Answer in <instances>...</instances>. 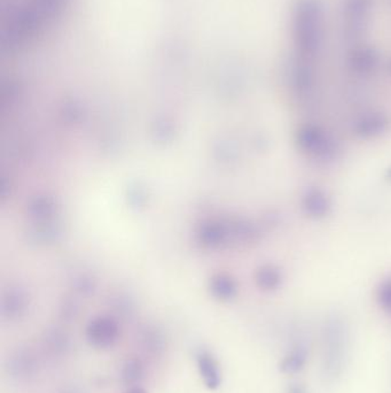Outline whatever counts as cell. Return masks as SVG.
I'll list each match as a JSON object with an SVG mask.
<instances>
[{"mask_svg": "<svg viewBox=\"0 0 391 393\" xmlns=\"http://www.w3.org/2000/svg\"><path fill=\"white\" fill-rule=\"evenodd\" d=\"M295 142L306 157L323 163L334 161L341 154V145L338 139L318 124L301 126L295 133Z\"/></svg>", "mask_w": 391, "mask_h": 393, "instance_id": "6da1fadb", "label": "cell"}, {"mask_svg": "<svg viewBox=\"0 0 391 393\" xmlns=\"http://www.w3.org/2000/svg\"><path fill=\"white\" fill-rule=\"evenodd\" d=\"M88 345L97 349H110L120 338V327L112 317H99L88 323L85 331Z\"/></svg>", "mask_w": 391, "mask_h": 393, "instance_id": "7a4b0ae2", "label": "cell"}, {"mask_svg": "<svg viewBox=\"0 0 391 393\" xmlns=\"http://www.w3.org/2000/svg\"><path fill=\"white\" fill-rule=\"evenodd\" d=\"M390 118L387 114L380 112H371L362 114L353 123V131L357 137L362 139L375 138L388 131Z\"/></svg>", "mask_w": 391, "mask_h": 393, "instance_id": "3957f363", "label": "cell"}, {"mask_svg": "<svg viewBox=\"0 0 391 393\" xmlns=\"http://www.w3.org/2000/svg\"><path fill=\"white\" fill-rule=\"evenodd\" d=\"M301 205L304 213L313 219H323L332 210L330 197L323 190L316 189V188L306 190L302 197Z\"/></svg>", "mask_w": 391, "mask_h": 393, "instance_id": "277c9868", "label": "cell"}, {"mask_svg": "<svg viewBox=\"0 0 391 393\" xmlns=\"http://www.w3.org/2000/svg\"><path fill=\"white\" fill-rule=\"evenodd\" d=\"M197 370L203 383L209 390H217L221 385V372L215 357L208 351H200L197 355Z\"/></svg>", "mask_w": 391, "mask_h": 393, "instance_id": "5b68a950", "label": "cell"}, {"mask_svg": "<svg viewBox=\"0 0 391 393\" xmlns=\"http://www.w3.org/2000/svg\"><path fill=\"white\" fill-rule=\"evenodd\" d=\"M308 361V352L304 346H295L281 360L280 369L285 374H296L301 372Z\"/></svg>", "mask_w": 391, "mask_h": 393, "instance_id": "8992f818", "label": "cell"}, {"mask_svg": "<svg viewBox=\"0 0 391 393\" xmlns=\"http://www.w3.org/2000/svg\"><path fill=\"white\" fill-rule=\"evenodd\" d=\"M124 384L135 385L142 381L144 376V364L138 358H129L124 361L120 372Z\"/></svg>", "mask_w": 391, "mask_h": 393, "instance_id": "52a82bcc", "label": "cell"}, {"mask_svg": "<svg viewBox=\"0 0 391 393\" xmlns=\"http://www.w3.org/2000/svg\"><path fill=\"white\" fill-rule=\"evenodd\" d=\"M256 281L261 289L265 290V291H273V290H277L281 285L283 275H281L279 269L276 268V267H263L259 270Z\"/></svg>", "mask_w": 391, "mask_h": 393, "instance_id": "ba28073f", "label": "cell"}, {"mask_svg": "<svg viewBox=\"0 0 391 393\" xmlns=\"http://www.w3.org/2000/svg\"><path fill=\"white\" fill-rule=\"evenodd\" d=\"M377 300L381 310H385V313L391 314V276L380 283Z\"/></svg>", "mask_w": 391, "mask_h": 393, "instance_id": "9c48e42d", "label": "cell"}, {"mask_svg": "<svg viewBox=\"0 0 391 393\" xmlns=\"http://www.w3.org/2000/svg\"><path fill=\"white\" fill-rule=\"evenodd\" d=\"M288 393H306V389L301 385H294L289 389Z\"/></svg>", "mask_w": 391, "mask_h": 393, "instance_id": "30bf717a", "label": "cell"}, {"mask_svg": "<svg viewBox=\"0 0 391 393\" xmlns=\"http://www.w3.org/2000/svg\"><path fill=\"white\" fill-rule=\"evenodd\" d=\"M124 393H148L147 391L142 389L140 387H130L129 390L125 391Z\"/></svg>", "mask_w": 391, "mask_h": 393, "instance_id": "8fae6325", "label": "cell"}, {"mask_svg": "<svg viewBox=\"0 0 391 393\" xmlns=\"http://www.w3.org/2000/svg\"><path fill=\"white\" fill-rule=\"evenodd\" d=\"M387 178L389 180H391V168L389 169L388 173H387Z\"/></svg>", "mask_w": 391, "mask_h": 393, "instance_id": "7c38bea8", "label": "cell"}]
</instances>
